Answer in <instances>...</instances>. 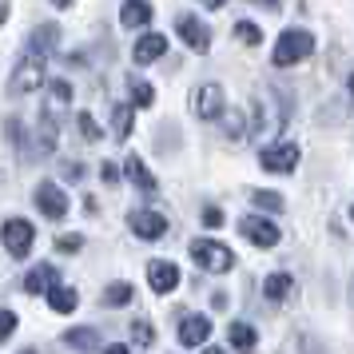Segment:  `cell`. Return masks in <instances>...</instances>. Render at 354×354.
Here are the masks:
<instances>
[{"instance_id": "1", "label": "cell", "mask_w": 354, "mask_h": 354, "mask_svg": "<svg viewBox=\"0 0 354 354\" xmlns=\"http://www.w3.org/2000/svg\"><path fill=\"white\" fill-rule=\"evenodd\" d=\"M315 52V36L306 32V28H283V36L274 40V52H271V64L274 68H290L306 60Z\"/></svg>"}, {"instance_id": "2", "label": "cell", "mask_w": 354, "mask_h": 354, "mask_svg": "<svg viewBox=\"0 0 354 354\" xmlns=\"http://www.w3.org/2000/svg\"><path fill=\"white\" fill-rule=\"evenodd\" d=\"M187 255H192V263L199 271H211V274H227L235 267V251L223 247L219 239H192Z\"/></svg>"}, {"instance_id": "3", "label": "cell", "mask_w": 354, "mask_h": 354, "mask_svg": "<svg viewBox=\"0 0 354 354\" xmlns=\"http://www.w3.org/2000/svg\"><path fill=\"white\" fill-rule=\"evenodd\" d=\"M44 56H24L17 68H12V80H8V92L12 96H28V92H36V88H44V80H48V72H44Z\"/></svg>"}, {"instance_id": "4", "label": "cell", "mask_w": 354, "mask_h": 354, "mask_svg": "<svg viewBox=\"0 0 354 354\" xmlns=\"http://www.w3.org/2000/svg\"><path fill=\"white\" fill-rule=\"evenodd\" d=\"M32 239H36V231L28 219H4V227H0V243H4V251L12 259H24L28 251H32Z\"/></svg>"}, {"instance_id": "5", "label": "cell", "mask_w": 354, "mask_h": 354, "mask_svg": "<svg viewBox=\"0 0 354 354\" xmlns=\"http://www.w3.org/2000/svg\"><path fill=\"white\" fill-rule=\"evenodd\" d=\"M283 128V108H279V92H274V88H267V96H259L255 100V124H251V128L247 131H267V136H271V131H279Z\"/></svg>"}, {"instance_id": "6", "label": "cell", "mask_w": 354, "mask_h": 354, "mask_svg": "<svg viewBox=\"0 0 354 354\" xmlns=\"http://www.w3.org/2000/svg\"><path fill=\"white\" fill-rule=\"evenodd\" d=\"M223 104H227V96H223L219 84H199L192 92V112L199 120H219L223 115Z\"/></svg>"}, {"instance_id": "7", "label": "cell", "mask_w": 354, "mask_h": 354, "mask_svg": "<svg viewBox=\"0 0 354 354\" xmlns=\"http://www.w3.org/2000/svg\"><path fill=\"white\" fill-rule=\"evenodd\" d=\"M259 163L274 176H287V171L299 167V144H267L259 151Z\"/></svg>"}, {"instance_id": "8", "label": "cell", "mask_w": 354, "mask_h": 354, "mask_svg": "<svg viewBox=\"0 0 354 354\" xmlns=\"http://www.w3.org/2000/svg\"><path fill=\"white\" fill-rule=\"evenodd\" d=\"M239 235L247 243H255V247H274L279 243V227L271 223V219H263V215H247V219H239Z\"/></svg>"}, {"instance_id": "9", "label": "cell", "mask_w": 354, "mask_h": 354, "mask_svg": "<svg viewBox=\"0 0 354 354\" xmlns=\"http://www.w3.org/2000/svg\"><path fill=\"white\" fill-rule=\"evenodd\" d=\"M147 283H151L156 295H171L179 287V267L171 259H151L147 263Z\"/></svg>"}, {"instance_id": "10", "label": "cell", "mask_w": 354, "mask_h": 354, "mask_svg": "<svg viewBox=\"0 0 354 354\" xmlns=\"http://www.w3.org/2000/svg\"><path fill=\"white\" fill-rule=\"evenodd\" d=\"M32 199H36V207L44 211V219H64L68 215V195H64V187H56V183H40Z\"/></svg>"}, {"instance_id": "11", "label": "cell", "mask_w": 354, "mask_h": 354, "mask_svg": "<svg viewBox=\"0 0 354 354\" xmlns=\"http://www.w3.org/2000/svg\"><path fill=\"white\" fill-rule=\"evenodd\" d=\"M128 227L140 239H163V235H167V219H163L160 211H131Z\"/></svg>"}, {"instance_id": "12", "label": "cell", "mask_w": 354, "mask_h": 354, "mask_svg": "<svg viewBox=\"0 0 354 354\" xmlns=\"http://www.w3.org/2000/svg\"><path fill=\"white\" fill-rule=\"evenodd\" d=\"M176 32H179V40H183L192 52H199V56L211 48V32H207V28H203L195 17H179V20H176Z\"/></svg>"}, {"instance_id": "13", "label": "cell", "mask_w": 354, "mask_h": 354, "mask_svg": "<svg viewBox=\"0 0 354 354\" xmlns=\"http://www.w3.org/2000/svg\"><path fill=\"white\" fill-rule=\"evenodd\" d=\"M207 338H211L207 315H187V319L179 322V342H183V346H207Z\"/></svg>"}, {"instance_id": "14", "label": "cell", "mask_w": 354, "mask_h": 354, "mask_svg": "<svg viewBox=\"0 0 354 354\" xmlns=\"http://www.w3.org/2000/svg\"><path fill=\"white\" fill-rule=\"evenodd\" d=\"M163 52H167V36L147 32V36H140V40H136L131 60H136V64H156V60H163Z\"/></svg>"}, {"instance_id": "15", "label": "cell", "mask_w": 354, "mask_h": 354, "mask_svg": "<svg viewBox=\"0 0 354 354\" xmlns=\"http://www.w3.org/2000/svg\"><path fill=\"white\" fill-rule=\"evenodd\" d=\"M120 24H124V28H147V24H151V4H147V0H124Z\"/></svg>"}, {"instance_id": "16", "label": "cell", "mask_w": 354, "mask_h": 354, "mask_svg": "<svg viewBox=\"0 0 354 354\" xmlns=\"http://www.w3.org/2000/svg\"><path fill=\"white\" fill-rule=\"evenodd\" d=\"M124 176H128V179H131V183H136V187H140L144 195H156V192H160L156 176H151V171H147L144 163H140V156H128V163H124Z\"/></svg>"}, {"instance_id": "17", "label": "cell", "mask_w": 354, "mask_h": 354, "mask_svg": "<svg viewBox=\"0 0 354 354\" xmlns=\"http://www.w3.org/2000/svg\"><path fill=\"white\" fill-rule=\"evenodd\" d=\"M227 342L235 346L239 354H255V346H259V335L247 326V322H231L227 326Z\"/></svg>"}, {"instance_id": "18", "label": "cell", "mask_w": 354, "mask_h": 354, "mask_svg": "<svg viewBox=\"0 0 354 354\" xmlns=\"http://www.w3.org/2000/svg\"><path fill=\"white\" fill-rule=\"evenodd\" d=\"M48 287H56V267H48V263L32 267L28 279H24V290L28 295H48Z\"/></svg>"}, {"instance_id": "19", "label": "cell", "mask_w": 354, "mask_h": 354, "mask_svg": "<svg viewBox=\"0 0 354 354\" xmlns=\"http://www.w3.org/2000/svg\"><path fill=\"white\" fill-rule=\"evenodd\" d=\"M76 303H80L76 287H64V283L48 287V306L56 310V315H72V310H76Z\"/></svg>"}, {"instance_id": "20", "label": "cell", "mask_w": 354, "mask_h": 354, "mask_svg": "<svg viewBox=\"0 0 354 354\" xmlns=\"http://www.w3.org/2000/svg\"><path fill=\"white\" fill-rule=\"evenodd\" d=\"M290 290H295V279H290L287 271H274V274H267V283H263V295L271 299V303H283Z\"/></svg>"}, {"instance_id": "21", "label": "cell", "mask_w": 354, "mask_h": 354, "mask_svg": "<svg viewBox=\"0 0 354 354\" xmlns=\"http://www.w3.org/2000/svg\"><path fill=\"white\" fill-rule=\"evenodd\" d=\"M64 342L72 351H96L100 346V335L92 326H76V330H64Z\"/></svg>"}, {"instance_id": "22", "label": "cell", "mask_w": 354, "mask_h": 354, "mask_svg": "<svg viewBox=\"0 0 354 354\" xmlns=\"http://www.w3.org/2000/svg\"><path fill=\"white\" fill-rule=\"evenodd\" d=\"M56 40H60V28H56V24H40V28L32 32V48L48 56V52L56 48ZM36 52H32V56H36Z\"/></svg>"}, {"instance_id": "23", "label": "cell", "mask_w": 354, "mask_h": 354, "mask_svg": "<svg viewBox=\"0 0 354 354\" xmlns=\"http://www.w3.org/2000/svg\"><path fill=\"white\" fill-rule=\"evenodd\" d=\"M128 88H131V104H136V108H151V104H156V88L147 80H136V76H131Z\"/></svg>"}, {"instance_id": "24", "label": "cell", "mask_w": 354, "mask_h": 354, "mask_svg": "<svg viewBox=\"0 0 354 354\" xmlns=\"http://www.w3.org/2000/svg\"><path fill=\"white\" fill-rule=\"evenodd\" d=\"M112 136L115 140H128L131 136V104H120L112 112Z\"/></svg>"}, {"instance_id": "25", "label": "cell", "mask_w": 354, "mask_h": 354, "mask_svg": "<svg viewBox=\"0 0 354 354\" xmlns=\"http://www.w3.org/2000/svg\"><path fill=\"white\" fill-rule=\"evenodd\" d=\"M219 120H223V131L231 136V140H247V136H251V131H247V120H243V112H227V108H223V115H219Z\"/></svg>"}, {"instance_id": "26", "label": "cell", "mask_w": 354, "mask_h": 354, "mask_svg": "<svg viewBox=\"0 0 354 354\" xmlns=\"http://www.w3.org/2000/svg\"><path fill=\"white\" fill-rule=\"evenodd\" d=\"M131 283H112V287H104V303L108 306H124V303H131Z\"/></svg>"}, {"instance_id": "27", "label": "cell", "mask_w": 354, "mask_h": 354, "mask_svg": "<svg viewBox=\"0 0 354 354\" xmlns=\"http://www.w3.org/2000/svg\"><path fill=\"white\" fill-rule=\"evenodd\" d=\"M48 100H52V108H68V104H72V84L68 80H52L48 84Z\"/></svg>"}, {"instance_id": "28", "label": "cell", "mask_w": 354, "mask_h": 354, "mask_svg": "<svg viewBox=\"0 0 354 354\" xmlns=\"http://www.w3.org/2000/svg\"><path fill=\"white\" fill-rule=\"evenodd\" d=\"M251 203L263 207V211H271V215H279V211L287 207V203H283V195H274V192H251Z\"/></svg>"}, {"instance_id": "29", "label": "cell", "mask_w": 354, "mask_h": 354, "mask_svg": "<svg viewBox=\"0 0 354 354\" xmlns=\"http://www.w3.org/2000/svg\"><path fill=\"white\" fill-rule=\"evenodd\" d=\"M235 36H239L243 44H251V48H255L259 40H263V32H259V24H251V20H239V24H235Z\"/></svg>"}, {"instance_id": "30", "label": "cell", "mask_w": 354, "mask_h": 354, "mask_svg": "<svg viewBox=\"0 0 354 354\" xmlns=\"http://www.w3.org/2000/svg\"><path fill=\"white\" fill-rule=\"evenodd\" d=\"M131 338H136V346L144 351L147 342L156 338V330H151V322H131Z\"/></svg>"}, {"instance_id": "31", "label": "cell", "mask_w": 354, "mask_h": 354, "mask_svg": "<svg viewBox=\"0 0 354 354\" xmlns=\"http://www.w3.org/2000/svg\"><path fill=\"white\" fill-rule=\"evenodd\" d=\"M80 247H84V235H60L56 239V251H64V255H76Z\"/></svg>"}, {"instance_id": "32", "label": "cell", "mask_w": 354, "mask_h": 354, "mask_svg": "<svg viewBox=\"0 0 354 354\" xmlns=\"http://www.w3.org/2000/svg\"><path fill=\"white\" fill-rule=\"evenodd\" d=\"M76 124H80V131L88 136V140H100V136H104V131H100V124H96V120H92L88 112H80V115H76Z\"/></svg>"}, {"instance_id": "33", "label": "cell", "mask_w": 354, "mask_h": 354, "mask_svg": "<svg viewBox=\"0 0 354 354\" xmlns=\"http://www.w3.org/2000/svg\"><path fill=\"white\" fill-rule=\"evenodd\" d=\"M12 330H17V315H12V310H4V306H0V342H4V338L12 335Z\"/></svg>"}, {"instance_id": "34", "label": "cell", "mask_w": 354, "mask_h": 354, "mask_svg": "<svg viewBox=\"0 0 354 354\" xmlns=\"http://www.w3.org/2000/svg\"><path fill=\"white\" fill-rule=\"evenodd\" d=\"M203 227H223V211L219 207H203Z\"/></svg>"}, {"instance_id": "35", "label": "cell", "mask_w": 354, "mask_h": 354, "mask_svg": "<svg viewBox=\"0 0 354 354\" xmlns=\"http://www.w3.org/2000/svg\"><path fill=\"white\" fill-rule=\"evenodd\" d=\"M100 179H104V183H115V179H120V171H115L112 163H104V167H100Z\"/></svg>"}, {"instance_id": "36", "label": "cell", "mask_w": 354, "mask_h": 354, "mask_svg": "<svg viewBox=\"0 0 354 354\" xmlns=\"http://www.w3.org/2000/svg\"><path fill=\"white\" fill-rule=\"evenodd\" d=\"M64 176H68V179H80L84 167H80V163H64Z\"/></svg>"}, {"instance_id": "37", "label": "cell", "mask_w": 354, "mask_h": 354, "mask_svg": "<svg viewBox=\"0 0 354 354\" xmlns=\"http://www.w3.org/2000/svg\"><path fill=\"white\" fill-rule=\"evenodd\" d=\"M104 354H131V351H128V346H108Z\"/></svg>"}, {"instance_id": "38", "label": "cell", "mask_w": 354, "mask_h": 354, "mask_svg": "<svg viewBox=\"0 0 354 354\" xmlns=\"http://www.w3.org/2000/svg\"><path fill=\"white\" fill-rule=\"evenodd\" d=\"M4 17H8V0H0V24H4Z\"/></svg>"}, {"instance_id": "39", "label": "cell", "mask_w": 354, "mask_h": 354, "mask_svg": "<svg viewBox=\"0 0 354 354\" xmlns=\"http://www.w3.org/2000/svg\"><path fill=\"white\" fill-rule=\"evenodd\" d=\"M203 354H227L223 346H203Z\"/></svg>"}, {"instance_id": "40", "label": "cell", "mask_w": 354, "mask_h": 354, "mask_svg": "<svg viewBox=\"0 0 354 354\" xmlns=\"http://www.w3.org/2000/svg\"><path fill=\"white\" fill-rule=\"evenodd\" d=\"M203 4H207V8H223L227 0H203Z\"/></svg>"}, {"instance_id": "41", "label": "cell", "mask_w": 354, "mask_h": 354, "mask_svg": "<svg viewBox=\"0 0 354 354\" xmlns=\"http://www.w3.org/2000/svg\"><path fill=\"white\" fill-rule=\"evenodd\" d=\"M255 4H267V8H271V12H274V8H279V0H255Z\"/></svg>"}, {"instance_id": "42", "label": "cell", "mask_w": 354, "mask_h": 354, "mask_svg": "<svg viewBox=\"0 0 354 354\" xmlns=\"http://www.w3.org/2000/svg\"><path fill=\"white\" fill-rule=\"evenodd\" d=\"M52 4H56V8H68V4H72V0H52Z\"/></svg>"}, {"instance_id": "43", "label": "cell", "mask_w": 354, "mask_h": 354, "mask_svg": "<svg viewBox=\"0 0 354 354\" xmlns=\"http://www.w3.org/2000/svg\"><path fill=\"white\" fill-rule=\"evenodd\" d=\"M346 88H351V100H354V72H351V80H346Z\"/></svg>"}, {"instance_id": "44", "label": "cell", "mask_w": 354, "mask_h": 354, "mask_svg": "<svg viewBox=\"0 0 354 354\" xmlns=\"http://www.w3.org/2000/svg\"><path fill=\"white\" fill-rule=\"evenodd\" d=\"M20 354H36V351H20Z\"/></svg>"}, {"instance_id": "45", "label": "cell", "mask_w": 354, "mask_h": 354, "mask_svg": "<svg viewBox=\"0 0 354 354\" xmlns=\"http://www.w3.org/2000/svg\"><path fill=\"white\" fill-rule=\"evenodd\" d=\"M351 303H354V287H351Z\"/></svg>"}, {"instance_id": "46", "label": "cell", "mask_w": 354, "mask_h": 354, "mask_svg": "<svg viewBox=\"0 0 354 354\" xmlns=\"http://www.w3.org/2000/svg\"><path fill=\"white\" fill-rule=\"evenodd\" d=\"M351 219H354V207H351Z\"/></svg>"}]
</instances>
